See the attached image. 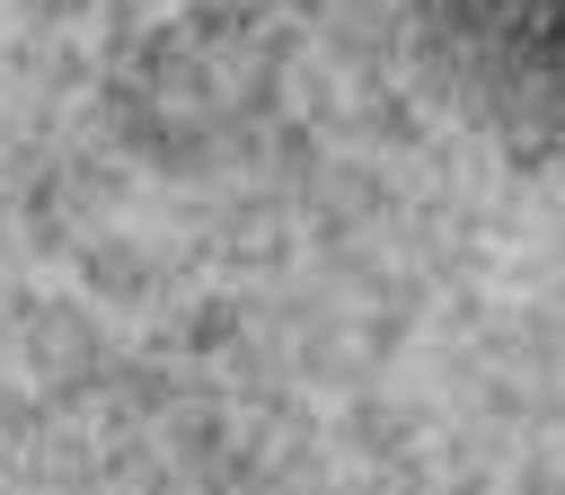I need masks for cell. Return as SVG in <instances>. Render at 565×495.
<instances>
[{"instance_id": "6da1fadb", "label": "cell", "mask_w": 565, "mask_h": 495, "mask_svg": "<svg viewBox=\"0 0 565 495\" xmlns=\"http://www.w3.org/2000/svg\"><path fill=\"white\" fill-rule=\"evenodd\" d=\"M547 44H556V53H565V0H556V9H547Z\"/></svg>"}]
</instances>
